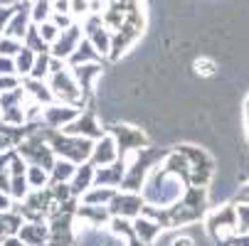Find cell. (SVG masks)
<instances>
[{"label":"cell","instance_id":"obj_28","mask_svg":"<svg viewBox=\"0 0 249 246\" xmlns=\"http://www.w3.org/2000/svg\"><path fill=\"white\" fill-rule=\"evenodd\" d=\"M35 59H37V54H35L30 47H22V52L15 57V66H18V74L25 79L32 74V66H35Z\"/></svg>","mask_w":249,"mask_h":246},{"label":"cell","instance_id":"obj_47","mask_svg":"<svg viewBox=\"0 0 249 246\" xmlns=\"http://www.w3.org/2000/svg\"><path fill=\"white\" fill-rule=\"evenodd\" d=\"M247 109H249V98H247Z\"/></svg>","mask_w":249,"mask_h":246},{"label":"cell","instance_id":"obj_36","mask_svg":"<svg viewBox=\"0 0 249 246\" xmlns=\"http://www.w3.org/2000/svg\"><path fill=\"white\" fill-rule=\"evenodd\" d=\"M5 74H18V66H15L13 57H0V77H5Z\"/></svg>","mask_w":249,"mask_h":246},{"label":"cell","instance_id":"obj_10","mask_svg":"<svg viewBox=\"0 0 249 246\" xmlns=\"http://www.w3.org/2000/svg\"><path fill=\"white\" fill-rule=\"evenodd\" d=\"M82 114L79 106H67V103H52V106L42 109V126L50 131H64L72 121H77Z\"/></svg>","mask_w":249,"mask_h":246},{"label":"cell","instance_id":"obj_34","mask_svg":"<svg viewBox=\"0 0 249 246\" xmlns=\"http://www.w3.org/2000/svg\"><path fill=\"white\" fill-rule=\"evenodd\" d=\"M20 86H22V77H18V74H5V77H0V94L13 91V89H20Z\"/></svg>","mask_w":249,"mask_h":246},{"label":"cell","instance_id":"obj_18","mask_svg":"<svg viewBox=\"0 0 249 246\" xmlns=\"http://www.w3.org/2000/svg\"><path fill=\"white\" fill-rule=\"evenodd\" d=\"M72 74L77 79V84L82 86L84 96H89L96 86V79L101 77V62H91V64H82V66H72Z\"/></svg>","mask_w":249,"mask_h":246},{"label":"cell","instance_id":"obj_12","mask_svg":"<svg viewBox=\"0 0 249 246\" xmlns=\"http://www.w3.org/2000/svg\"><path fill=\"white\" fill-rule=\"evenodd\" d=\"M64 133H69V135H79V138H89V140H99L106 131L101 128L96 114H94L91 109H87V111L79 114L77 121H72V123L64 128Z\"/></svg>","mask_w":249,"mask_h":246},{"label":"cell","instance_id":"obj_3","mask_svg":"<svg viewBox=\"0 0 249 246\" xmlns=\"http://www.w3.org/2000/svg\"><path fill=\"white\" fill-rule=\"evenodd\" d=\"M47 84H50V89H52L57 103L79 106V109L87 103V96H84L82 86L77 84V79H74V74H72V69H69L67 62H62V59H54V57H52Z\"/></svg>","mask_w":249,"mask_h":246},{"label":"cell","instance_id":"obj_38","mask_svg":"<svg viewBox=\"0 0 249 246\" xmlns=\"http://www.w3.org/2000/svg\"><path fill=\"white\" fill-rule=\"evenodd\" d=\"M13 15H15V8H0V32H5Z\"/></svg>","mask_w":249,"mask_h":246},{"label":"cell","instance_id":"obj_20","mask_svg":"<svg viewBox=\"0 0 249 246\" xmlns=\"http://www.w3.org/2000/svg\"><path fill=\"white\" fill-rule=\"evenodd\" d=\"M168 172H173L175 178H180L185 185H190V163H188V158L180 153V150H173V153H168L165 158H163V163H160Z\"/></svg>","mask_w":249,"mask_h":246},{"label":"cell","instance_id":"obj_37","mask_svg":"<svg viewBox=\"0 0 249 246\" xmlns=\"http://www.w3.org/2000/svg\"><path fill=\"white\" fill-rule=\"evenodd\" d=\"M50 20H52V22H54V25H57L59 30H67V27H72V25L77 22V20H74L72 15H59V13H54V15H52Z\"/></svg>","mask_w":249,"mask_h":246},{"label":"cell","instance_id":"obj_19","mask_svg":"<svg viewBox=\"0 0 249 246\" xmlns=\"http://www.w3.org/2000/svg\"><path fill=\"white\" fill-rule=\"evenodd\" d=\"M94 178H96V167H94L91 163L79 165L77 172H74V178H72V182H69V187H72V195H74V197H82L87 190H91V187H94Z\"/></svg>","mask_w":249,"mask_h":246},{"label":"cell","instance_id":"obj_4","mask_svg":"<svg viewBox=\"0 0 249 246\" xmlns=\"http://www.w3.org/2000/svg\"><path fill=\"white\" fill-rule=\"evenodd\" d=\"M45 128V126H42ZM45 140L50 143V148L54 150L57 158H64L74 165H84L91 160V150H94V140L89 138H79V135H69L64 131H42Z\"/></svg>","mask_w":249,"mask_h":246},{"label":"cell","instance_id":"obj_21","mask_svg":"<svg viewBox=\"0 0 249 246\" xmlns=\"http://www.w3.org/2000/svg\"><path fill=\"white\" fill-rule=\"evenodd\" d=\"M133 231H136V236L143 241V244H153V241L160 236L163 227H160L156 219H151V217H146V214H141V217L133 219Z\"/></svg>","mask_w":249,"mask_h":246},{"label":"cell","instance_id":"obj_26","mask_svg":"<svg viewBox=\"0 0 249 246\" xmlns=\"http://www.w3.org/2000/svg\"><path fill=\"white\" fill-rule=\"evenodd\" d=\"M27 182H30V190L50 187V170H45L40 165H27Z\"/></svg>","mask_w":249,"mask_h":246},{"label":"cell","instance_id":"obj_31","mask_svg":"<svg viewBox=\"0 0 249 246\" xmlns=\"http://www.w3.org/2000/svg\"><path fill=\"white\" fill-rule=\"evenodd\" d=\"M91 13V3L89 0H69V15L74 20H84Z\"/></svg>","mask_w":249,"mask_h":246},{"label":"cell","instance_id":"obj_14","mask_svg":"<svg viewBox=\"0 0 249 246\" xmlns=\"http://www.w3.org/2000/svg\"><path fill=\"white\" fill-rule=\"evenodd\" d=\"M126 167H128L126 160H116V163L106 165V167H96L94 185L96 187H114V190H119L124 178H126Z\"/></svg>","mask_w":249,"mask_h":246},{"label":"cell","instance_id":"obj_5","mask_svg":"<svg viewBox=\"0 0 249 246\" xmlns=\"http://www.w3.org/2000/svg\"><path fill=\"white\" fill-rule=\"evenodd\" d=\"M205 229L207 234L222 241V244H232L234 236L239 234V224H237V204L234 202H225L215 209H210L205 214Z\"/></svg>","mask_w":249,"mask_h":246},{"label":"cell","instance_id":"obj_6","mask_svg":"<svg viewBox=\"0 0 249 246\" xmlns=\"http://www.w3.org/2000/svg\"><path fill=\"white\" fill-rule=\"evenodd\" d=\"M175 150H180L188 158V163H190V185L207 187L210 180L215 178V160L210 158V153L197 148V146H190V143L178 146Z\"/></svg>","mask_w":249,"mask_h":246},{"label":"cell","instance_id":"obj_16","mask_svg":"<svg viewBox=\"0 0 249 246\" xmlns=\"http://www.w3.org/2000/svg\"><path fill=\"white\" fill-rule=\"evenodd\" d=\"M32 25V17H30V3H22V5H15V15L10 17L8 27H5V37H13V40H25V34Z\"/></svg>","mask_w":249,"mask_h":246},{"label":"cell","instance_id":"obj_2","mask_svg":"<svg viewBox=\"0 0 249 246\" xmlns=\"http://www.w3.org/2000/svg\"><path fill=\"white\" fill-rule=\"evenodd\" d=\"M205 214H207V187L188 185L185 195L178 199L173 207L165 209V229L195 224Z\"/></svg>","mask_w":249,"mask_h":246},{"label":"cell","instance_id":"obj_17","mask_svg":"<svg viewBox=\"0 0 249 246\" xmlns=\"http://www.w3.org/2000/svg\"><path fill=\"white\" fill-rule=\"evenodd\" d=\"M22 89H25L27 98L35 101V103H40V106H52V103H54V94H52V89H50L47 82L30 79L27 77V79H22Z\"/></svg>","mask_w":249,"mask_h":246},{"label":"cell","instance_id":"obj_24","mask_svg":"<svg viewBox=\"0 0 249 246\" xmlns=\"http://www.w3.org/2000/svg\"><path fill=\"white\" fill-rule=\"evenodd\" d=\"M116 192L119 190H114V187H91V190H87L84 195H82V204H101V207H109L111 204V199L116 197Z\"/></svg>","mask_w":249,"mask_h":246},{"label":"cell","instance_id":"obj_7","mask_svg":"<svg viewBox=\"0 0 249 246\" xmlns=\"http://www.w3.org/2000/svg\"><path fill=\"white\" fill-rule=\"evenodd\" d=\"M109 133L116 138V146H119L121 160H126V163L148 148V138H146V133L141 131V128L128 126V123H116V126L109 128Z\"/></svg>","mask_w":249,"mask_h":246},{"label":"cell","instance_id":"obj_43","mask_svg":"<svg viewBox=\"0 0 249 246\" xmlns=\"http://www.w3.org/2000/svg\"><path fill=\"white\" fill-rule=\"evenodd\" d=\"M3 246H25V244H22L18 236H5V239H3Z\"/></svg>","mask_w":249,"mask_h":246},{"label":"cell","instance_id":"obj_30","mask_svg":"<svg viewBox=\"0 0 249 246\" xmlns=\"http://www.w3.org/2000/svg\"><path fill=\"white\" fill-rule=\"evenodd\" d=\"M22 42L20 40H13V37H5V34H0V57H18L22 52Z\"/></svg>","mask_w":249,"mask_h":246},{"label":"cell","instance_id":"obj_48","mask_svg":"<svg viewBox=\"0 0 249 246\" xmlns=\"http://www.w3.org/2000/svg\"><path fill=\"white\" fill-rule=\"evenodd\" d=\"M0 246H3V239H0Z\"/></svg>","mask_w":249,"mask_h":246},{"label":"cell","instance_id":"obj_41","mask_svg":"<svg viewBox=\"0 0 249 246\" xmlns=\"http://www.w3.org/2000/svg\"><path fill=\"white\" fill-rule=\"evenodd\" d=\"M232 246H249V234H237Z\"/></svg>","mask_w":249,"mask_h":246},{"label":"cell","instance_id":"obj_45","mask_svg":"<svg viewBox=\"0 0 249 246\" xmlns=\"http://www.w3.org/2000/svg\"><path fill=\"white\" fill-rule=\"evenodd\" d=\"M244 128H247V140H249V109L244 111Z\"/></svg>","mask_w":249,"mask_h":246},{"label":"cell","instance_id":"obj_23","mask_svg":"<svg viewBox=\"0 0 249 246\" xmlns=\"http://www.w3.org/2000/svg\"><path fill=\"white\" fill-rule=\"evenodd\" d=\"M77 167H79V165L69 163V160H64V158H57L54 167L50 170V185H62V182H72V178H74Z\"/></svg>","mask_w":249,"mask_h":246},{"label":"cell","instance_id":"obj_22","mask_svg":"<svg viewBox=\"0 0 249 246\" xmlns=\"http://www.w3.org/2000/svg\"><path fill=\"white\" fill-rule=\"evenodd\" d=\"M91 62H101V54L94 49V45L89 40H82L79 47L74 49V54L67 59V66L72 69V66H82V64H91Z\"/></svg>","mask_w":249,"mask_h":246},{"label":"cell","instance_id":"obj_29","mask_svg":"<svg viewBox=\"0 0 249 246\" xmlns=\"http://www.w3.org/2000/svg\"><path fill=\"white\" fill-rule=\"evenodd\" d=\"M50 64H52V54H50V52L37 54V59H35V66H32V74H30V79L47 82V77H50ZM25 79H27V77H25Z\"/></svg>","mask_w":249,"mask_h":246},{"label":"cell","instance_id":"obj_33","mask_svg":"<svg viewBox=\"0 0 249 246\" xmlns=\"http://www.w3.org/2000/svg\"><path fill=\"white\" fill-rule=\"evenodd\" d=\"M237 224L239 234H249V204H237Z\"/></svg>","mask_w":249,"mask_h":246},{"label":"cell","instance_id":"obj_46","mask_svg":"<svg viewBox=\"0 0 249 246\" xmlns=\"http://www.w3.org/2000/svg\"><path fill=\"white\" fill-rule=\"evenodd\" d=\"M109 3H126V0H109Z\"/></svg>","mask_w":249,"mask_h":246},{"label":"cell","instance_id":"obj_42","mask_svg":"<svg viewBox=\"0 0 249 246\" xmlns=\"http://www.w3.org/2000/svg\"><path fill=\"white\" fill-rule=\"evenodd\" d=\"M89 3H91V13H101V8H106L109 0H89Z\"/></svg>","mask_w":249,"mask_h":246},{"label":"cell","instance_id":"obj_40","mask_svg":"<svg viewBox=\"0 0 249 246\" xmlns=\"http://www.w3.org/2000/svg\"><path fill=\"white\" fill-rule=\"evenodd\" d=\"M170 246H193V239H190L188 234H180V236H175V239L170 241Z\"/></svg>","mask_w":249,"mask_h":246},{"label":"cell","instance_id":"obj_8","mask_svg":"<svg viewBox=\"0 0 249 246\" xmlns=\"http://www.w3.org/2000/svg\"><path fill=\"white\" fill-rule=\"evenodd\" d=\"M82 30H84V40H89L101 57H109V52H111V30L106 27L101 13H89L82 20Z\"/></svg>","mask_w":249,"mask_h":246},{"label":"cell","instance_id":"obj_1","mask_svg":"<svg viewBox=\"0 0 249 246\" xmlns=\"http://www.w3.org/2000/svg\"><path fill=\"white\" fill-rule=\"evenodd\" d=\"M185 190H188V185L180 178H175V175L168 172L163 165H158V167L151 170V175H148L143 190H141V195H143L146 204L168 209V207H173L178 199L185 195Z\"/></svg>","mask_w":249,"mask_h":246},{"label":"cell","instance_id":"obj_35","mask_svg":"<svg viewBox=\"0 0 249 246\" xmlns=\"http://www.w3.org/2000/svg\"><path fill=\"white\" fill-rule=\"evenodd\" d=\"M215 62H210V59H197L195 62V72L202 74V77H210V74H215Z\"/></svg>","mask_w":249,"mask_h":246},{"label":"cell","instance_id":"obj_25","mask_svg":"<svg viewBox=\"0 0 249 246\" xmlns=\"http://www.w3.org/2000/svg\"><path fill=\"white\" fill-rule=\"evenodd\" d=\"M30 17L32 25H42L52 17V0H32L30 3Z\"/></svg>","mask_w":249,"mask_h":246},{"label":"cell","instance_id":"obj_39","mask_svg":"<svg viewBox=\"0 0 249 246\" xmlns=\"http://www.w3.org/2000/svg\"><path fill=\"white\" fill-rule=\"evenodd\" d=\"M237 204H249V182H244L239 190H237V197H234Z\"/></svg>","mask_w":249,"mask_h":246},{"label":"cell","instance_id":"obj_27","mask_svg":"<svg viewBox=\"0 0 249 246\" xmlns=\"http://www.w3.org/2000/svg\"><path fill=\"white\" fill-rule=\"evenodd\" d=\"M22 45L25 47H30L35 54H42V52H50V45L42 40V34H40V30H37V25H30V30H27V34H25V40H22Z\"/></svg>","mask_w":249,"mask_h":246},{"label":"cell","instance_id":"obj_13","mask_svg":"<svg viewBox=\"0 0 249 246\" xmlns=\"http://www.w3.org/2000/svg\"><path fill=\"white\" fill-rule=\"evenodd\" d=\"M121 160V153H119V146H116V138L111 133H104L99 140H94V150H91V165L94 167H106Z\"/></svg>","mask_w":249,"mask_h":246},{"label":"cell","instance_id":"obj_32","mask_svg":"<svg viewBox=\"0 0 249 246\" xmlns=\"http://www.w3.org/2000/svg\"><path fill=\"white\" fill-rule=\"evenodd\" d=\"M37 30H40V34H42V40H45V42H47L50 47L54 45V40L59 37V32H62V30H59V27H57V25H54L52 20H47V22L37 25Z\"/></svg>","mask_w":249,"mask_h":246},{"label":"cell","instance_id":"obj_44","mask_svg":"<svg viewBox=\"0 0 249 246\" xmlns=\"http://www.w3.org/2000/svg\"><path fill=\"white\" fill-rule=\"evenodd\" d=\"M27 0H0V8H15V5H22Z\"/></svg>","mask_w":249,"mask_h":246},{"label":"cell","instance_id":"obj_9","mask_svg":"<svg viewBox=\"0 0 249 246\" xmlns=\"http://www.w3.org/2000/svg\"><path fill=\"white\" fill-rule=\"evenodd\" d=\"M143 209H146V199L141 192H116V197L111 199L109 204V212L111 217H124V219H136L143 214Z\"/></svg>","mask_w":249,"mask_h":246},{"label":"cell","instance_id":"obj_11","mask_svg":"<svg viewBox=\"0 0 249 246\" xmlns=\"http://www.w3.org/2000/svg\"><path fill=\"white\" fill-rule=\"evenodd\" d=\"M84 40V30H82V25L79 22H74L72 27H67V30H62L59 32V37L54 40V45L50 47V54L54 57V59H62V62H67L69 57L74 54V49L79 47V42Z\"/></svg>","mask_w":249,"mask_h":246},{"label":"cell","instance_id":"obj_15","mask_svg":"<svg viewBox=\"0 0 249 246\" xmlns=\"http://www.w3.org/2000/svg\"><path fill=\"white\" fill-rule=\"evenodd\" d=\"M18 239L25 246H47L50 244V227H47V222H25L18 231Z\"/></svg>","mask_w":249,"mask_h":246}]
</instances>
